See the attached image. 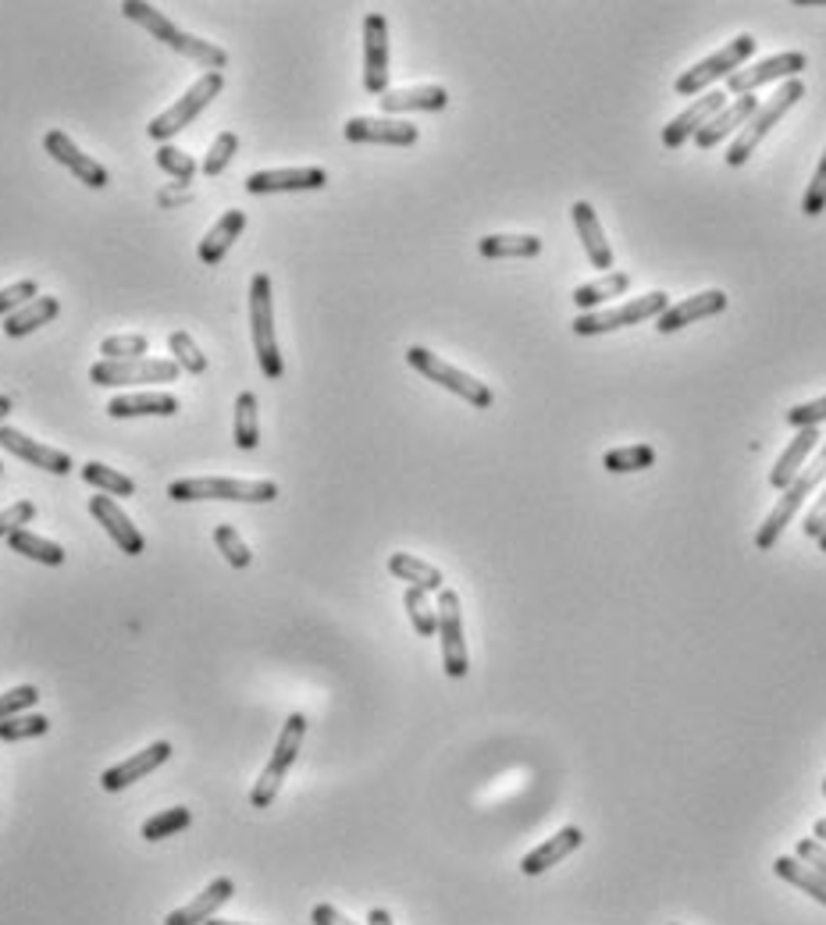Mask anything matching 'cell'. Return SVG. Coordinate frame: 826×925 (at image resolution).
I'll return each instance as SVG.
<instances>
[{
  "instance_id": "6da1fadb",
  "label": "cell",
  "mask_w": 826,
  "mask_h": 925,
  "mask_svg": "<svg viewBox=\"0 0 826 925\" xmlns=\"http://www.w3.org/2000/svg\"><path fill=\"white\" fill-rule=\"evenodd\" d=\"M175 503H275V481H235V477H183L168 488Z\"/></svg>"
},
{
  "instance_id": "7a4b0ae2",
  "label": "cell",
  "mask_w": 826,
  "mask_h": 925,
  "mask_svg": "<svg viewBox=\"0 0 826 925\" xmlns=\"http://www.w3.org/2000/svg\"><path fill=\"white\" fill-rule=\"evenodd\" d=\"M823 481H826V442L816 449V456L805 463L802 474L791 481V488H784V495L777 498L773 513H770V517L762 520V527L756 530V549H759V552H770V549H773V544L780 541V535H784V527L794 520V513L802 509V503L819 488Z\"/></svg>"
},
{
  "instance_id": "3957f363",
  "label": "cell",
  "mask_w": 826,
  "mask_h": 925,
  "mask_svg": "<svg viewBox=\"0 0 826 925\" xmlns=\"http://www.w3.org/2000/svg\"><path fill=\"white\" fill-rule=\"evenodd\" d=\"M756 54V36L752 33H741V36H734L730 43H724L716 54H709L705 60H698V65H691L684 75H678V82H673V89H678L681 97H702V93H709V89H716L719 79H730L734 71L745 68V60Z\"/></svg>"
},
{
  "instance_id": "277c9868",
  "label": "cell",
  "mask_w": 826,
  "mask_h": 925,
  "mask_svg": "<svg viewBox=\"0 0 826 925\" xmlns=\"http://www.w3.org/2000/svg\"><path fill=\"white\" fill-rule=\"evenodd\" d=\"M802 97H805V82L802 79H791V82L780 86L777 93H773V100H766L762 108L752 114V121H748V125L738 132V140L730 143V150H727V164H730V168H745V161L756 154L759 143L780 125V118H784Z\"/></svg>"
},
{
  "instance_id": "5b68a950",
  "label": "cell",
  "mask_w": 826,
  "mask_h": 925,
  "mask_svg": "<svg viewBox=\"0 0 826 925\" xmlns=\"http://www.w3.org/2000/svg\"><path fill=\"white\" fill-rule=\"evenodd\" d=\"M407 363L417 374H425L431 385H442L445 392H453V396H460L463 403H471L477 409H488L495 403L492 388L485 382H477L474 374L453 367V363H445L442 356H434L431 349H425V345H410L407 349Z\"/></svg>"
},
{
  "instance_id": "8992f818",
  "label": "cell",
  "mask_w": 826,
  "mask_h": 925,
  "mask_svg": "<svg viewBox=\"0 0 826 925\" xmlns=\"http://www.w3.org/2000/svg\"><path fill=\"white\" fill-rule=\"evenodd\" d=\"M250 328H253V349H257L261 371L264 377L278 382L285 363L278 353V335H275V307H272V278L257 275L250 282Z\"/></svg>"
},
{
  "instance_id": "52a82bcc",
  "label": "cell",
  "mask_w": 826,
  "mask_h": 925,
  "mask_svg": "<svg viewBox=\"0 0 826 925\" xmlns=\"http://www.w3.org/2000/svg\"><path fill=\"white\" fill-rule=\"evenodd\" d=\"M670 307V296L667 293H645L638 299H627L620 307H609V310H592V313H577L574 317V335L581 339H592V335H606V331H620L630 324H641V321H652Z\"/></svg>"
},
{
  "instance_id": "ba28073f",
  "label": "cell",
  "mask_w": 826,
  "mask_h": 925,
  "mask_svg": "<svg viewBox=\"0 0 826 925\" xmlns=\"http://www.w3.org/2000/svg\"><path fill=\"white\" fill-rule=\"evenodd\" d=\"M304 737H307V716H299V712H293V716L285 719L282 734H278V745H275L272 762L264 766L261 780L253 783V791H250V805H253V808H267V805H272V801L278 797V786H282V780H285V772L293 769L296 755H299V745H304Z\"/></svg>"
},
{
  "instance_id": "9c48e42d",
  "label": "cell",
  "mask_w": 826,
  "mask_h": 925,
  "mask_svg": "<svg viewBox=\"0 0 826 925\" xmlns=\"http://www.w3.org/2000/svg\"><path fill=\"white\" fill-rule=\"evenodd\" d=\"M221 89H224V75H221V71H203L200 79L192 82V86L186 89V93L172 103L168 111L157 114L154 121H150V129H146V132H150V140H157V143L164 146V143L172 140L175 132H183V129L189 125V121L197 118V114L207 108V103L221 93Z\"/></svg>"
},
{
  "instance_id": "30bf717a",
  "label": "cell",
  "mask_w": 826,
  "mask_h": 925,
  "mask_svg": "<svg viewBox=\"0 0 826 925\" xmlns=\"http://www.w3.org/2000/svg\"><path fill=\"white\" fill-rule=\"evenodd\" d=\"M175 360H100L89 367V382L100 388H122V385H164L178 377Z\"/></svg>"
},
{
  "instance_id": "8fae6325",
  "label": "cell",
  "mask_w": 826,
  "mask_h": 925,
  "mask_svg": "<svg viewBox=\"0 0 826 925\" xmlns=\"http://www.w3.org/2000/svg\"><path fill=\"white\" fill-rule=\"evenodd\" d=\"M439 637H442V665L445 676L463 680L471 670L467 662V641H463V609H460V595L453 587L439 591Z\"/></svg>"
},
{
  "instance_id": "7c38bea8",
  "label": "cell",
  "mask_w": 826,
  "mask_h": 925,
  "mask_svg": "<svg viewBox=\"0 0 826 925\" xmlns=\"http://www.w3.org/2000/svg\"><path fill=\"white\" fill-rule=\"evenodd\" d=\"M808 65V57L802 51H784V54H773V57H766L759 60V65L752 68H738L727 79V97H752L759 86L766 82H791V79H799V71H805Z\"/></svg>"
},
{
  "instance_id": "4fadbf2b",
  "label": "cell",
  "mask_w": 826,
  "mask_h": 925,
  "mask_svg": "<svg viewBox=\"0 0 826 925\" xmlns=\"http://www.w3.org/2000/svg\"><path fill=\"white\" fill-rule=\"evenodd\" d=\"M727 89H709V93H702L687 103V111H681L678 118L670 121V125L659 132V143H663L667 150H681L687 140H695V135L709 125V121L727 108Z\"/></svg>"
},
{
  "instance_id": "5bb4252c",
  "label": "cell",
  "mask_w": 826,
  "mask_h": 925,
  "mask_svg": "<svg viewBox=\"0 0 826 925\" xmlns=\"http://www.w3.org/2000/svg\"><path fill=\"white\" fill-rule=\"evenodd\" d=\"M364 89L388 93V22L385 14H364Z\"/></svg>"
},
{
  "instance_id": "9a60e30c",
  "label": "cell",
  "mask_w": 826,
  "mask_h": 925,
  "mask_svg": "<svg viewBox=\"0 0 826 925\" xmlns=\"http://www.w3.org/2000/svg\"><path fill=\"white\" fill-rule=\"evenodd\" d=\"M342 135L350 143H382V146H414L420 129L399 118H350Z\"/></svg>"
},
{
  "instance_id": "2e32d148",
  "label": "cell",
  "mask_w": 826,
  "mask_h": 925,
  "mask_svg": "<svg viewBox=\"0 0 826 925\" xmlns=\"http://www.w3.org/2000/svg\"><path fill=\"white\" fill-rule=\"evenodd\" d=\"M43 146H47V154H51L57 164H62V168H68L75 178H79L82 186H89V189H103V186H108V168H103L100 161L86 157L82 150L75 146L62 129H51L47 135H43Z\"/></svg>"
},
{
  "instance_id": "e0dca14e",
  "label": "cell",
  "mask_w": 826,
  "mask_h": 925,
  "mask_svg": "<svg viewBox=\"0 0 826 925\" xmlns=\"http://www.w3.org/2000/svg\"><path fill=\"white\" fill-rule=\"evenodd\" d=\"M727 302H730L727 293H719V289L698 293V296L681 299V302H670V307L656 317V331H659V335H673V331H681V328L695 324V321H705V317L724 313Z\"/></svg>"
},
{
  "instance_id": "ac0fdd59",
  "label": "cell",
  "mask_w": 826,
  "mask_h": 925,
  "mask_svg": "<svg viewBox=\"0 0 826 925\" xmlns=\"http://www.w3.org/2000/svg\"><path fill=\"white\" fill-rule=\"evenodd\" d=\"M0 445H4L11 456H19L25 463H33L40 470H47V474H57V477H65L71 474V456L62 449H51V445H43V442H33L29 434H22L19 428H0Z\"/></svg>"
},
{
  "instance_id": "d6986e66",
  "label": "cell",
  "mask_w": 826,
  "mask_h": 925,
  "mask_svg": "<svg viewBox=\"0 0 826 925\" xmlns=\"http://www.w3.org/2000/svg\"><path fill=\"white\" fill-rule=\"evenodd\" d=\"M168 758H172V745H168V740H157V745H150L146 751L132 755V758H125V762H118V766H111V769H103L100 786H103L108 794L125 791L129 783H136V780L150 777V772L161 769L164 762H168Z\"/></svg>"
},
{
  "instance_id": "ffe728a7",
  "label": "cell",
  "mask_w": 826,
  "mask_h": 925,
  "mask_svg": "<svg viewBox=\"0 0 826 925\" xmlns=\"http://www.w3.org/2000/svg\"><path fill=\"white\" fill-rule=\"evenodd\" d=\"M89 513L100 520V527L108 530V538L122 549L125 555H140L146 549V541L143 535L136 530V524L129 520V513L114 503L111 495H97V498H89Z\"/></svg>"
},
{
  "instance_id": "44dd1931",
  "label": "cell",
  "mask_w": 826,
  "mask_h": 925,
  "mask_svg": "<svg viewBox=\"0 0 826 925\" xmlns=\"http://www.w3.org/2000/svg\"><path fill=\"white\" fill-rule=\"evenodd\" d=\"M328 186L324 168H272L257 172L246 178V192L264 196V192H304V189H321Z\"/></svg>"
},
{
  "instance_id": "7402d4cb",
  "label": "cell",
  "mask_w": 826,
  "mask_h": 925,
  "mask_svg": "<svg viewBox=\"0 0 826 925\" xmlns=\"http://www.w3.org/2000/svg\"><path fill=\"white\" fill-rule=\"evenodd\" d=\"M759 108H762V103H759V97H756V93H752V97H734V100L727 103V108L719 111V114L709 121V125H705V129L695 135V146H698V150H713V146H719V143L727 140V135L741 132V129L748 125V121H752V114H756Z\"/></svg>"
},
{
  "instance_id": "603a6c76",
  "label": "cell",
  "mask_w": 826,
  "mask_h": 925,
  "mask_svg": "<svg viewBox=\"0 0 826 925\" xmlns=\"http://www.w3.org/2000/svg\"><path fill=\"white\" fill-rule=\"evenodd\" d=\"M823 445V438H819V428H802L799 434H794V442L780 452V460L773 463L770 470V484L777 492H784L791 488V481L802 474L805 463L816 456V449Z\"/></svg>"
},
{
  "instance_id": "cb8c5ba5",
  "label": "cell",
  "mask_w": 826,
  "mask_h": 925,
  "mask_svg": "<svg viewBox=\"0 0 826 925\" xmlns=\"http://www.w3.org/2000/svg\"><path fill=\"white\" fill-rule=\"evenodd\" d=\"M232 893H235V883L229 876H221L200 893V898H192L189 904L175 907V912L164 918V925H207L210 918H214L218 907H224L232 901Z\"/></svg>"
},
{
  "instance_id": "d4e9b609",
  "label": "cell",
  "mask_w": 826,
  "mask_h": 925,
  "mask_svg": "<svg viewBox=\"0 0 826 925\" xmlns=\"http://www.w3.org/2000/svg\"><path fill=\"white\" fill-rule=\"evenodd\" d=\"M570 218H574V229H577V235L584 242V253H588L592 267L606 275V271L613 267V246L606 242L603 224H598V218H595V207L577 200L574 207H570Z\"/></svg>"
},
{
  "instance_id": "484cf974",
  "label": "cell",
  "mask_w": 826,
  "mask_h": 925,
  "mask_svg": "<svg viewBox=\"0 0 826 925\" xmlns=\"http://www.w3.org/2000/svg\"><path fill=\"white\" fill-rule=\"evenodd\" d=\"M178 414V399L168 392H125L108 403V417L129 420V417H172Z\"/></svg>"
},
{
  "instance_id": "4316f807",
  "label": "cell",
  "mask_w": 826,
  "mask_h": 925,
  "mask_svg": "<svg viewBox=\"0 0 826 925\" xmlns=\"http://www.w3.org/2000/svg\"><path fill=\"white\" fill-rule=\"evenodd\" d=\"M581 844H584V833H581L577 826H566V829H560V833H555L552 840L538 844L531 855H524V861H520V872H524V876H542L546 869L560 866V861H563L566 855H574Z\"/></svg>"
},
{
  "instance_id": "83f0119b",
  "label": "cell",
  "mask_w": 826,
  "mask_h": 925,
  "mask_svg": "<svg viewBox=\"0 0 826 925\" xmlns=\"http://www.w3.org/2000/svg\"><path fill=\"white\" fill-rule=\"evenodd\" d=\"M378 103L388 118L407 111H445L449 93L442 86H407V89H388Z\"/></svg>"
},
{
  "instance_id": "f1b7e54d",
  "label": "cell",
  "mask_w": 826,
  "mask_h": 925,
  "mask_svg": "<svg viewBox=\"0 0 826 925\" xmlns=\"http://www.w3.org/2000/svg\"><path fill=\"white\" fill-rule=\"evenodd\" d=\"M243 229H246V214H243V210H224L214 229H210L203 235V242H200V261L203 264H221L224 253L232 250V242L243 235Z\"/></svg>"
},
{
  "instance_id": "f546056e",
  "label": "cell",
  "mask_w": 826,
  "mask_h": 925,
  "mask_svg": "<svg viewBox=\"0 0 826 925\" xmlns=\"http://www.w3.org/2000/svg\"><path fill=\"white\" fill-rule=\"evenodd\" d=\"M388 573H393V577H399L403 584L420 587V591H442V587H445L442 570L431 566V563H425V559L410 555V552H393V555H388Z\"/></svg>"
},
{
  "instance_id": "4dcf8cb0",
  "label": "cell",
  "mask_w": 826,
  "mask_h": 925,
  "mask_svg": "<svg viewBox=\"0 0 826 925\" xmlns=\"http://www.w3.org/2000/svg\"><path fill=\"white\" fill-rule=\"evenodd\" d=\"M57 310H62V302H57L54 296H36L33 302H25V307H19L14 313L4 317L8 339H22V335H29V331L51 324L54 317H57Z\"/></svg>"
},
{
  "instance_id": "1f68e13d",
  "label": "cell",
  "mask_w": 826,
  "mask_h": 925,
  "mask_svg": "<svg viewBox=\"0 0 826 925\" xmlns=\"http://www.w3.org/2000/svg\"><path fill=\"white\" fill-rule=\"evenodd\" d=\"M122 14H125V19L136 22V25H143L150 36H157L161 43H168L172 51H178V43H183V29H178V25L168 19V14H161L154 4H143V0H125Z\"/></svg>"
},
{
  "instance_id": "d6a6232c",
  "label": "cell",
  "mask_w": 826,
  "mask_h": 925,
  "mask_svg": "<svg viewBox=\"0 0 826 925\" xmlns=\"http://www.w3.org/2000/svg\"><path fill=\"white\" fill-rule=\"evenodd\" d=\"M477 253L488 261H531L542 253V239L538 235H485L477 242Z\"/></svg>"
},
{
  "instance_id": "836d02e7",
  "label": "cell",
  "mask_w": 826,
  "mask_h": 925,
  "mask_svg": "<svg viewBox=\"0 0 826 925\" xmlns=\"http://www.w3.org/2000/svg\"><path fill=\"white\" fill-rule=\"evenodd\" d=\"M630 289V275L627 271H613V275H603L598 282H588V285H581V289L574 293V307L581 313H592V310H603V302L606 299H617Z\"/></svg>"
},
{
  "instance_id": "e575fe53",
  "label": "cell",
  "mask_w": 826,
  "mask_h": 925,
  "mask_svg": "<svg viewBox=\"0 0 826 925\" xmlns=\"http://www.w3.org/2000/svg\"><path fill=\"white\" fill-rule=\"evenodd\" d=\"M773 872L784 879V883H791V887H799V890H805L808 898L813 901H819L823 907H826V876H819L816 869H808L805 861H799V858H777L773 861Z\"/></svg>"
},
{
  "instance_id": "d590c367",
  "label": "cell",
  "mask_w": 826,
  "mask_h": 925,
  "mask_svg": "<svg viewBox=\"0 0 826 925\" xmlns=\"http://www.w3.org/2000/svg\"><path fill=\"white\" fill-rule=\"evenodd\" d=\"M8 544L19 555L36 559V563H43V566H62L65 563V549H62V544L51 541V538L33 535V530H14V535L8 538Z\"/></svg>"
},
{
  "instance_id": "8d00e7d4",
  "label": "cell",
  "mask_w": 826,
  "mask_h": 925,
  "mask_svg": "<svg viewBox=\"0 0 826 925\" xmlns=\"http://www.w3.org/2000/svg\"><path fill=\"white\" fill-rule=\"evenodd\" d=\"M235 445L253 452L261 445V423H257V396L253 392H239L235 399Z\"/></svg>"
},
{
  "instance_id": "74e56055",
  "label": "cell",
  "mask_w": 826,
  "mask_h": 925,
  "mask_svg": "<svg viewBox=\"0 0 826 925\" xmlns=\"http://www.w3.org/2000/svg\"><path fill=\"white\" fill-rule=\"evenodd\" d=\"M82 481L86 484H93V488H100V495H118V498H129V495H136V481L125 477V474H118V470L111 466H103V463H82Z\"/></svg>"
},
{
  "instance_id": "f35d334b",
  "label": "cell",
  "mask_w": 826,
  "mask_h": 925,
  "mask_svg": "<svg viewBox=\"0 0 826 925\" xmlns=\"http://www.w3.org/2000/svg\"><path fill=\"white\" fill-rule=\"evenodd\" d=\"M603 463L609 474H638V470H649L656 463V449L652 445H620V449H609Z\"/></svg>"
},
{
  "instance_id": "ab89813d",
  "label": "cell",
  "mask_w": 826,
  "mask_h": 925,
  "mask_svg": "<svg viewBox=\"0 0 826 925\" xmlns=\"http://www.w3.org/2000/svg\"><path fill=\"white\" fill-rule=\"evenodd\" d=\"M175 54L197 60V65L207 68V71H224V65H229V54H224L218 43H207V40L192 36V33H183V43H178Z\"/></svg>"
},
{
  "instance_id": "60d3db41",
  "label": "cell",
  "mask_w": 826,
  "mask_h": 925,
  "mask_svg": "<svg viewBox=\"0 0 826 925\" xmlns=\"http://www.w3.org/2000/svg\"><path fill=\"white\" fill-rule=\"evenodd\" d=\"M403 605H407L410 624H414V630H417L420 637L439 634V609H431L428 591H420V587H407V595H403Z\"/></svg>"
},
{
  "instance_id": "b9f144b4",
  "label": "cell",
  "mask_w": 826,
  "mask_h": 925,
  "mask_svg": "<svg viewBox=\"0 0 826 925\" xmlns=\"http://www.w3.org/2000/svg\"><path fill=\"white\" fill-rule=\"evenodd\" d=\"M192 823V812L189 808H168V812H157V815H150L146 823H143V840H164V837H175V833H183L189 829Z\"/></svg>"
},
{
  "instance_id": "7bdbcfd3",
  "label": "cell",
  "mask_w": 826,
  "mask_h": 925,
  "mask_svg": "<svg viewBox=\"0 0 826 925\" xmlns=\"http://www.w3.org/2000/svg\"><path fill=\"white\" fill-rule=\"evenodd\" d=\"M214 544L221 549V555H224V563H229L232 570H246L250 566V544L243 541V535H239V530L232 527V524H218L214 527Z\"/></svg>"
},
{
  "instance_id": "ee69618b",
  "label": "cell",
  "mask_w": 826,
  "mask_h": 925,
  "mask_svg": "<svg viewBox=\"0 0 826 925\" xmlns=\"http://www.w3.org/2000/svg\"><path fill=\"white\" fill-rule=\"evenodd\" d=\"M157 168H161L164 175H172V178L178 181V186H189L192 175H197V161H192V157L186 154V150L164 143V146L157 150Z\"/></svg>"
},
{
  "instance_id": "f6af8a7d",
  "label": "cell",
  "mask_w": 826,
  "mask_h": 925,
  "mask_svg": "<svg viewBox=\"0 0 826 925\" xmlns=\"http://www.w3.org/2000/svg\"><path fill=\"white\" fill-rule=\"evenodd\" d=\"M47 730H51V719L40 716V712H33V716H14V719L0 723V740H4V745H14V740L43 737Z\"/></svg>"
},
{
  "instance_id": "bcb514c9",
  "label": "cell",
  "mask_w": 826,
  "mask_h": 925,
  "mask_svg": "<svg viewBox=\"0 0 826 925\" xmlns=\"http://www.w3.org/2000/svg\"><path fill=\"white\" fill-rule=\"evenodd\" d=\"M235 150H239V135H235V132H218V140L210 143L207 157H203V164H200V172L210 175V178H218L224 168H229V161H232Z\"/></svg>"
},
{
  "instance_id": "7dc6e473",
  "label": "cell",
  "mask_w": 826,
  "mask_h": 925,
  "mask_svg": "<svg viewBox=\"0 0 826 925\" xmlns=\"http://www.w3.org/2000/svg\"><path fill=\"white\" fill-rule=\"evenodd\" d=\"M146 335H111L100 342V356L103 360H143L146 356Z\"/></svg>"
},
{
  "instance_id": "c3c4849f",
  "label": "cell",
  "mask_w": 826,
  "mask_h": 925,
  "mask_svg": "<svg viewBox=\"0 0 826 925\" xmlns=\"http://www.w3.org/2000/svg\"><path fill=\"white\" fill-rule=\"evenodd\" d=\"M168 345H172V356H175V363L183 371H189V374H203L207 371V356L200 353V345L192 342L186 331H175V335L168 339Z\"/></svg>"
},
{
  "instance_id": "681fc988",
  "label": "cell",
  "mask_w": 826,
  "mask_h": 925,
  "mask_svg": "<svg viewBox=\"0 0 826 925\" xmlns=\"http://www.w3.org/2000/svg\"><path fill=\"white\" fill-rule=\"evenodd\" d=\"M823 210H826V150H823L819 168H816L813 181H808L805 200H802V214H805V218H819Z\"/></svg>"
},
{
  "instance_id": "f907efd6",
  "label": "cell",
  "mask_w": 826,
  "mask_h": 925,
  "mask_svg": "<svg viewBox=\"0 0 826 925\" xmlns=\"http://www.w3.org/2000/svg\"><path fill=\"white\" fill-rule=\"evenodd\" d=\"M36 702H40V691L33 684H22V687H14L8 694H0V723L22 716V712L33 708Z\"/></svg>"
},
{
  "instance_id": "816d5d0a",
  "label": "cell",
  "mask_w": 826,
  "mask_h": 925,
  "mask_svg": "<svg viewBox=\"0 0 826 925\" xmlns=\"http://www.w3.org/2000/svg\"><path fill=\"white\" fill-rule=\"evenodd\" d=\"M36 296H40V285L33 278L14 282V285H8V289H0V317L14 313L19 307H25V302H33Z\"/></svg>"
},
{
  "instance_id": "f5cc1de1",
  "label": "cell",
  "mask_w": 826,
  "mask_h": 925,
  "mask_svg": "<svg viewBox=\"0 0 826 925\" xmlns=\"http://www.w3.org/2000/svg\"><path fill=\"white\" fill-rule=\"evenodd\" d=\"M788 423L791 428H819V423H826V396L813 399V403H799V406H791L788 409Z\"/></svg>"
},
{
  "instance_id": "db71d44e",
  "label": "cell",
  "mask_w": 826,
  "mask_h": 925,
  "mask_svg": "<svg viewBox=\"0 0 826 925\" xmlns=\"http://www.w3.org/2000/svg\"><path fill=\"white\" fill-rule=\"evenodd\" d=\"M36 517V506L29 498H19L14 506L0 509V538H11L14 530H25V524Z\"/></svg>"
},
{
  "instance_id": "11a10c76",
  "label": "cell",
  "mask_w": 826,
  "mask_h": 925,
  "mask_svg": "<svg viewBox=\"0 0 826 925\" xmlns=\"http://www.w3.org/2000/svg\"><path fill=\"white\" fill-rule=\"evenodd\" d=\"M794 858L805 861V866L816 869L819 876H826V844H819V840H799V847H794Z\"/></svg>"
},
{
  "instance_id": "9f6ffc18",
  "label": "cell",
  "mask_w": 826,
  "mask_h": 925,
  "mask_svg": "<svg viewBox=\"0 0 826 925\" xmlns=\"http://www.w3.org/2000/svg\"><path fill=\"white\" fill-rule=\"evenodd\" d=\"M802 530H805V538H819L823 530H826V488L819 492V498L813 503V509L805 513Z\"/></svg>"
},
{
  "instance_id": "6f0895ef",
  "label": "cell",
  "mask_w": 826,
  "mask_h": 925,
  "mask_svg": "<svg viewBox=\"0 0 826 925\" xmlns=\"http://www.w3.org/2000/svg\"><path fill=\"white\" fill-rule=\"evenodd\" d=\"M310 922H313V925H356L353 918H345V915L339 912V907H332V904H318V907H313Z\"/></svg>"
},
{
  "instance_id": "680465c9",
  "label": "cell",
  "mask_w": 826,
  "mask_h": 925,
  "mask_svg": "<svg viewBox=\"0 0 826 925\" xmlns=\"http://www.w3.org/2000/svg\"><path fill=\"white\" fill-rule=\"evenodd\" d=\"M189 200V189L186 186H175V189H161L157 192V203L161 207H175V203H186Z\"/></svg>"
},
{
  "instance_id": "91938a15",
  "label": "cell",
  "mask_w": 826,
  "mask_h": 925,
  "mask_svg": "<svg viewBox=\"0 0 826 925\" xmlns=\"http://www.w3.org/2000/svg\"><path fill=\"white\" fill-rule=\"evenodd\" d=\"M367 925H393V915H388L385 907H371V915H367Z\"/></svg>"
},
{
  "instance_id": "94428289",
  "label": "cell",
  "mask_w": 826,
  "mask_h": 925,
  "mask_svg": "<svg viewBox=\"0 0 826 925\" xmlns=\"http://www.w3.org/2000/svg\"><path fill=\"white\" fill-rule=\"evenodd\" d=\"M11 406H14L11 396H0V428H4V417L11 414Z\"/></svg>"
},
{
  "instance_id": "6125c7cd",
  "label": "cell",
  "mask_w": 826,
  "mask_h": 925,
  "mask_svg": "<svg viewBox=\"0 0 826 925\" xmlns=\"http://www.w3.org/2000/svg\"><path fill=\"white\" fill-rule=\"evenodd\" d=\"M813 833H816V840H819V844H826V818H816Z\"/></svg>"
},
{
  "instance_id": "be15d7a7",
  "label": "cell",
  "mask_w": 826,
  "mask_h": 925,
  "mask_svg": "<svg viewBox=\"0 0 826 925\" xmlns=\"http://www.w3.org/2000/svg\"><path fill=\"white\" fill-rule=\"evenodd\" d=\"M207 925H246V922H224V918H210Z\"/></svg>"
},
{
  "instance_id": "e7e4bbea",
  "label": "cell",
  "mask_w": 826,
  "mask_h": 925,
  "mask_svg": "<svg viewBox=\"0 0 826 925\" xmlns=\"http://www.w3.org/2000/svg\"><path fill=\"white\" fill-rule=\"evenodd\" d=\"M816 541H819V549H823V552H826V530H823V535H819V538H816Z\"/></svg>"
},
{
  "instance_id": "03108f58",
  "label": "cell",
  "mask_w": 826,
  "mask_h": 925,
  "mask_svg": "<svg viewBox=\"0 0 826 925\" xmlns=\"http://www.w3.org/2000/svg\"><path fill=\"white\" fill-rule=\"evenodd\" d=\"M823 794H826V780H823Z\"/></svg>"
},
{
  "instance_id": "003e7915",
  "label": "cell",
  "mask_w": 826,
  "mask_h": 925,
  "mask_svg": "<svg viewBox=\"0 0 826 925\" xmlns=\"http://www.w3.org/2000/svg\"><path fill=\"white\" fill-rule=\"evenodd\" d=\"M0 474H4V466H0Z\"/></svg>"
}]
</instances>
